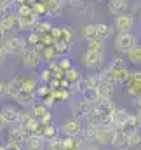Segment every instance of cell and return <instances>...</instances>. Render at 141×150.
Instances as JSON below:
<instances>
[{
  "instance_id": "46",
  "label": "cell",
  "mask_w": 141,
  "mask_h": 150,
  "mask_svg": "<svg viewBox=\"0 0 141 150\" xmlns=\"http://www.w3.org/2000/svg\"><path fill=\"white\" fill-rule=\"evenodd\" d=\"M117 67H125V59H124V54H117L111 61H110V68H117Z\"/></svg>"
},
{
  "instance_id": "29",
  "label": "cell",
  "mask_w": 141,
  "mask_h": 150,
  "mask_svg": "<svg viewBox=\"0 0 141 150\" xmlns=\"http://www.w3.org/2000/svg\"><path fill=\"white\" fill-rule=\"evenodd\" d=\"M140 120H138V117H136V113H129L127 115V119H125V122H124V127L122 129H125L127 133L129 131H133V129H140Z\"/></svg>"
},
{
  "instance_id": "31",
  "label": "cell",
  "mask_w": 141,
  "mask_h": 150,
  "mask_svg": "<svg viewBox=\"0 0 141 150\" xmlns=\"http://www.w3.org/2000/svg\"><path fill=\"white\" fill-rule=\"evenodd\" d=\"M52 96H54L56 101H68L71 98V93H70V89L56 87V89H52Z\"/></svg>"
},
{
  "instance_id": "9",
  "label": "cell",
  "mask_w": 141,
  "mask_h": 150,
  "mask_svg": "<svg viewBox=\"0 0 141 150\" xmlns=\"http://www.w3.org/2000/svg\"><path fill=\"white\" fill-rule=\"evenodd\" d=\"M94 91H96L98 100H108V98H111V96H113L115 84H113L111 80H108V79H99V82L96 84Z\"/></svg>"
},
{
  "instance_id": "32",
  "label": "cell",
  "mask_w": 141,
  "mask_h": 150,
  "mask_svg": "<svg viewBox=\"0 0 141 150\" xmlns=\"http://www.w3.org/2000/svg\"><path fill=\"white\" fill-rule=\"evenodd\" d=\"M54 59H58V54L54 51V45H45L44 51H42V61L44 63H51Z\"/></svg>"
},
{
  "instance_id": "61",
  "label": "cell",
  "mask_w": 141,
  "mask_h": 150,
  "mask_svg": "<svg viewBox=\"0 0 141 150\" xmlns=\"http://www.w3.org/2000/svg\"><path fill=\"white\" fill-rule=\"evenodd\" d=\"M70 2H73V4H77V2H80V0H70Z\"/></svg>"
},
{
  "instance_id": "53",
  "label": "cell",
  "mask_w": 141,
  "mask_h": 150,
  "mask_svg": "<svg viewBox=\"0 0 141 150\" xmlns=\"http://www.w3.org/2000/svg\"><path fill=\"white\" fill-rule=\"evenodd\" d=\"M14 0H0V9H12Z\"/></svg>"
},
{
  "instance_id": "1",
  "label": "cell",
  "mask_w": 141,
  "mask_h": 150,
  "mask_svg": "<svg viewBox=\"0 0 141 150\" xmlns=\"http://www.w3.org/2000/svg\"><path fill=\"white\" fill-rule=\"evenodd\" d=\"M113 44H115L117 52H120V54L125 56L127 51H131L134 45L140 44V38H138V35H134L133 32H117Z\"/></svg>"
},
{
  "instance_id": "52",
  "label": "cell",
  "mask_w": 141,
  "mask_h": 150,
  "mask_svg": "<svg viewBox=\"0 0 141 150\" xmlns=\"http://www.w3.org/2000/svg\"><path fill=\"white\" fill-rule=\"evenodd\" d=\"M28 47H32L35 52H38V54L42 56V51H44V47H45V45H44L42 42H37V44H33V45H28Z\"/></svg>"
},
{
  "instance_id": "49",
  "label": "cell",
  "mask_w": 141,
  "mask_h": 150,
  "mask_svg": "<svg viewBox=\"0 0 141 150\" xmlns=\"http://www.w3.org/2000/svg\"><path fill=\"white\" fill-rule=\"evenodd\" d=\"M47 145V149H51V150H61V138H52V140H49V142H45Z\"/></svg>"
},
{
  "instance_id": "36",
  "label": "cell",
  "mask_w": 141,
  "mask_h": 150,
  "mask_svg": "<svg viewBox=\"0 0 141 150\" xmlns=\"http://www.w3.org/2000/svg\"><path fill=\"white\" fill-rule=\"evenodd\" d=\"M51 26H52L51 21H47V19H38L32 30H35L38 33H45V32H51Z\"/></svg>"
},
{
  "instance_id": "37",
  "label": "cell",
  "mask_w": 141,
  "mask_h": 150,
  "mask_svg": "<svg viewBox=\"0 0 141 150\" xmlns=\"http://www.w3.org/2000/svg\"><path fill=\"white\" fill-rule=\"evenodd\" d=\"M82 80H84L85 89H94V87H96V84L99 82V75H98V74H89V75H85Z\"/></svg>"
},
{
  "instance_id": "25",
  "label": "cell",
  "mask_w": 141,
  "mask_h": 150,
  "mask_svg": "<svg viewBox=\"0 0 141 150\" xmlns=\"http://www.w3.org/2000/svg\"><path fill=\"white\" fill-rule=\"evenodd\" d=\"M38 77H21V82H19V89H25V91H30L35 94V89L38 86Z\"/></svg>"
},
{
  "instance_id": "30",
  "label": "cell",
  "mask_w": 141,
  "mask_h": 150,
  "mask_svg": "<svg viewBox=\"0 0 141 150\" xmlns=\"http://www.w3.org/2000/svg\"><path fill=\"white\" fill-rule=\"evenodd\" d=\"M70 47H71V44L70 42H66V40H63V38H59V40L54 42V51H56L58 56L68 54V52H70Z\"/></svg>"
},
{
  "instance_id": "58",
  "label": "cell",
  "mask_w": 141,
  "mask_h": 150,
  "mask_svg": "<svg viewBox=\"0 0 141 150\" xmlns=\"http://www.w3.org/2000/svg\"><path fill=\"white\" fill-rule=\"evenodd\" d=\"M2 145H4V140H2V136H0V150H2Z\"/></svg>"
},
{
  "instance_id": "34",
  "label": "cell",
  "mask_w": 141,
  "mask_h": 150,
  "mask_svg": "<svg viewBox=\"0 0 141 150\" xmlns=\"http://www.w3.org/2000/svg\"><path fill=\"white\" fill-rule=\"evenodd\" d=\"M94 35H96V25L87 23V25H84V26L80 28V37H82V38L89 40V38H92Z\"/></svg>"
},
{
  "instance_id": "45",
  "label": "cell",
  "mask_w": 141,
  "mask_h": 150,
  "mask_svg": "<svg viewBox=\"0 0 141 150\" xmlns=\"http://www.w3.org/2000/svg\"><path fill=\"white\" fill-rule=\"evenodd\" d=\"M51 79H52V70L49 67H45V68L40 70V74H38V80L40 82H49Z\"/></svg>"
},
{
  "instance_id": "2",
  "label": "cell",
  "mask_w": 141,
  "mask_h": 150,
  "mask_svg": "<svg viewBox=\"0 0 141 150\" xmlns=\"http://www.w3.org/2000/svg\"><path fill=\"white\" fill-rule=\"evenodd\" d=\"M136 26V16L129 11H124V12H118L115 14V19H113V28L117 32H133Z\"/></svg>"
},
{
  "instance_id": "64",
  "label": "cell",
  "mask_w": 141,
  "mask_h": 150,
  "mask_svg": "<svg viewBox=\"0 0 141 150\" xmlns=\"http://www.w3.org/2000/svg\"><path fill=\"white\" fill-rule=\"evenodd\" d=\"M63 2H66V0H63Z\"/></svg>"
},
{
  "instance_id": "13",
  "label": "cell",
  "mask_w": 141,
  "mask_h": 150,
  "mask_svg": "<svg viewBox=\"0 0 141 150\" xmlns=\"http://www.w3.org/2000/svg\"><path fill=\"white\" fill-rule=\"evenodd\" d=\"M37 96L33 93H30V91H25V89H19L18 91V94L14 96V101H16V105L18 107H21V108H30L33 103H35Z\"/></svg>"
},
{
  "instance_id": "55",
  "label": "cell",
  "mask_w": 141,
  "mask_h": 150,
  "mask_svg": "<svg viewBox=\"0 0 141 150\" xmlns=\"http://www.w3.org/2000/svg\"><path fill=\"white\" fill-rule=\"evenodd\" d=\"M2 96H5V82L0 80V98H2Z\"/></svg>"
},
{
  "instance_id": "5",
  "label": "cell",
  "mask_w": 141,
  "mask_h": 150,
  "mask_svg": "<svg viewBox=\"0 0 141 150\" xmlns=\"http://www.w3.org/2000/svg\"><path fill=\"white\" fill-rule=\"evenodd\" d=\"M80 63H82L87 70H98V68L103 65V54L85 49V51L80 54Z\"/></svg>"
},
{
  "instance_id": "6",
  "label": "cell",
  "mask_w": 141,
  "mask_h": 150,
  "mask_svg": "<svg viewBox=\"0 0 141 150\" xmlns=\"http://www.w3.org/2000/svg\"><path fill=\"white\" fill-rule=\"evenodd\" d=\"M0 28L4 30V33L12 32V30H18V32H19L18 14H16L14 9H9V11H5V12L0 14Z\"/></svg>"
},
{
  "instance_id": "19",
  "label": "cell",
  "mask_w": 141,
  "mask_h": 150,
  "mask_svg": "<svg viewBox=\"0 0 141 150\" xmlns=\"http://www.w3.org/2000/svg\"><path fill=\"white\" fill-rule=\"evenodd\" d=\"M111 147L117 149V150H125L127 149V131H125V129H117V127H115V136H113Z\"/></svg>"
},
{
  "instance_id": "48",
  "label": "cell",
  "mask_w": 141,
  "mask_h": 150,
  "mask_svg": "<svg viewBox=\"0 0 141 150\" xmlns=\"http://www.w3.org/2000/svg\"><path fill=\"white\" fill-rule=\"evenodd\" d=\"M40 42H42L44 45H54L56 38L52 37L51 32H45V33H40Z\"/></svg>"
},
{
  "instance_id": "21",
  "label": "cell",
  "mask_w": 141,
  "mask_h": 150,
  "mask_svg": "<svg viewBox=\"0 0 141 150\" xmlns=\"http://www.w3.org/2000/svg\"><path fill=\"white\" fill-rule=\"evenodd\" d=\"M127 115H129V112H127L124 107H118V105H117V108H115V112H113V127L122 129V127H124V122H125V119H127Z\"/></svg>"
},
{
  "instance_id": "12",
  "label": "cell",
  "mask_w": 141,
  "mask_h": 150,
  "mask_svg": "<svg viewBox=\"0 0 141 150\" xmlns=\"http://www.w3.org/2000/svg\"><path fill=\"white\" fill-rule=\"evenodd\" d=\"M0 113L4 115L7 124H18V120H19V107H16V105H11V103L2 105Z\"/></svg>"
},
{
  "instance_id": "59",
  "label": "cell",
  "mask_w": 141,
  "mask_h": 150,
  "mask_svg": "<svg viewBox=\"0 0 141 150\" xmlns=\"http://www.w3.org/2000/svg\"><path fill=\"white\" fill-rule=\"evenodd\" d=\"M2 35H4V30H2V28H0V38H2Z\"/></svg>"
},
{
  "instance_id": "27",
  "label": "cell",
  "mask_w": 141,
  "mask_h": 150,
  "mask_svg": "<svg viewBox=\"0 0 141 150\" xmlns=\"http://www.w3.org/2000/svg\"><path fill=\"white\" fill-rule=\"evenodd\" d=\"M47 11H49V16H59L63 12V7H65V2L63 0H47Z\"/></svg>"
},
{
  "instance_id": "3",
  "label": "cell",
  "mask_w": 141,
  "mask_h": 150,
  "mask_svg": "<svg viewBox=\"0 0 141 150\" xmlns=\"http://www.w3.org/2000/svg\"><path fill=\"white\" fill-rule=\"evenodd\" d=\"M113 136H115V127H113V126L96 124V129H94V142L99 145V149H101V147H111Z\"/></svg>"
},
{
  "instance_id": "20",
  "label": "cell",
  "mask_w": 141,
  "mask_h": 150,
  "mask_svg": "<svg viewBox=\"0 0 141 150\" xmlns=\"http://www.w3.org/2000/svg\"><path fill=\"white\" fill-rule=\"evenodd\" d=\"M19 82H21V75L9 79V82H5V96H9L11 100H14V96L19 91Z\"/></svg>"
},
{
  "instance_id": "23",
  "label": "cell",
  "mask_w": 141,
  "mask_h": 150,
  "mask_svg": "<svg viewBox=\"0 0 141 150\" xmlns=\"http://www.w3.org/2000/svg\"><path fill=\"white\" fill-rule=\"evenodd\" d=\"M127 149L140 150L141 149V131L140 129H133L127 133Z\"/></svg>"
},
{
  "instance_id": "38",
  "label": "cell",
  "mask_w": 141,
  "mask_h": 150,
  "mask_svg": "<svg viewBox=\"0 0 141 150\" xmlns=\"http://www.w3.org/2000/svg\"><path fill=\"white\" fill-rule=\"evenodd\" d=\"M61 38H63V40H66V42H70V44H73V40H75V30H73V26L63 25V30H61Z\"/></svg>"
},
{
  "instance_id": "44",
  "label": "cell",
  "mask_w": 141,
  "mask_h": 150,
  "mask_svg": "<svg viewBox=\"0 0 141 150\" xmlns=\"http://www.w3.org/2000/svg\"><path fill=\"white\" fill-rule=\"evenodd\" d=\"M25 40H26V45H33L37 42H40V33L35 30H28V35L25 37Z\"/></svg>"
},
{
  "instance_id": "62",
  "label": "cell",
  "mask_w": 141,
  "mask_h": 150,
  "mask_svg": "<svg viewBox=\"0 0 141 150\" xmlns=\"http://www.w3.org/2000/svg\"><path fill=\"white\" fill-rule=\"evenodd\" d=\"M38 2H47V0H38Z\"/></svg>"
},
{
  "instance_id": "57",
  "label": "cell",
  "mask_w": 141,
  "mask_h": 150,
  "mask_svg": "<svg viewBox=\"0 0 141 150\" xmlns=\"http://www.w3.org/2000/svg\"><path fill=\"white\" fill-rule=\"evenodd\" d=\"M136 117L140 120V126H141V108H136Z\"/></svg>"
},
{
  "instance_id": "26",
  "label": "cell",
  "mask_w": 141,
  "mask_h": 150,
  "mask_svg": "<svg viewBox=\"0 0 141 150\" xmlns=\"http://www.w3.org/2000/svg\"><path fill=\"white\" fill-rule=\"evenodd\" d=\"M28 136V133L19 126V124H16V127H12V129H9V133H7V138H11V140H16V142H19V143H23L25 142V138Z\"/></svg>"
},
{
  "instance_id": "39",
  "label": "cell",
  "mask_w": 141,
  "mask_h": 150,
  "mask_svg": "<svg viewBox=\"0 0 141 150\" xmlns=\"http://www.w3.org/2000/svg\"><path fill=\"white\" fill-rule=\"evenodd\" d=\"M21 149H25L23 143H19V142H16V140H11V138L4 140L2 150H21Z\"/></svg>"
},
{
  "instance_id": "42",
  "label": "cell",
  "mask_w": 141,
  "mask_h": 150,
  "mask_svg": "<svg viewBox=\"0 0 141 150\" xmlns=\"http://www.w3.org/2000/svg\"><path fill=\"white\" fill-rule=\"evenodd\" d=\"M58 65L66 72L68 68H71L73 67V61H71L70 56H66V54H63V56H58Z\"/></svg>"
},
{
  "instance_id": "10",
  "label": "cell",
  "mask_w": 141,
  "mask_h": 150,
  "mask_svg": "<svg viewBox=\"0 0 141 150\" xmlns=\"http://www.w3.org/2000/svg\"><path fill=\"white\" fill-rule=\"evenodd\" d=\"M124 86H125V93H127L129 96H136V94H140L141 93V70H134V72H131L129 79H127V82H125Z\"/></svg>"
},
{
  "instance_id": "11",
  "label": "cell",
  "mask_w": 141,
  "mask_h": 150,
  "mask_svg": "<svg viewBox=\"0 0 141 150\" xmlns=\"http://www.w3.org/2000/svg\"><path fill=\"white\" fill-rule=\"evenodd\" d=\"M30 110H32V113L35 115L40 122H44V124H49V122L52 120L51 108H49V107H45V105H44L42 101H38V100H37L32 107H30Z\"/></svg>"
},
{
  "instance_id": "4",
  "label": "cell",
  "mask_w": 141,
  "mask_h": 150,
  "mask_svg": "<svg viewBox=\"0 0 141 150\" xmlns=\"http://www.w3.org/2000/svg\"><path fill=\"white\" fill-rule=\"evenodd\" d=\"M19 56H21V65L25 70H37L42 63V56L35 52L32 47H26Z\"/></svg>"
},
{
  "instance_id": "33",
  "label": "cell",
  "mask_w": 141,
  "mask_h": 150,
  "mask_svg": "<svg viewBox=\"0 0 141 150\" xmlns=\"http://www.w3.org/2000/svg\"><path fill=\"white\" fill-rule=\"evenodd\" d=\"M111 32H113V28H111L108 23H98V25H96V35L101 37V38H105V40L111 35Z\"/></svg>"
},
{
  "instance_id": "40",
  "label": "cell",
  "mask_w": 141,
  "mask_h": 150,
  "mask_svg": "<svg viewBox=\"0 0 141 150\" xmlns=\"http://www.w3.org/2000/svg\"><path fill=\"white\" fill-rule=\"evenodd\" d=\"M58 136V129L49 122L47 126H45V129H44V134H42V138L45 140V142H49V140H52V138H56Z\"/></svg>"
},
{
  "instance_id": "43",
  "label": "cell",
  "mask_w": 141,
  "mask_h": 150,
  "mask_svg": "<svg viewBox=\"0 0 141 150\" xmlns=\"http://www.w3.org/2000/svg\"><path fill=\"white\" fill-rule=\"evenodd\" d=\"M65 77L71 82H75V80H78V79H82V74L78 72V68H75V67H71V68H68L66 72H65Z\"/></svg>"
},
{
  "instance_id": "28",
  "label": "cell",
  "mask_w": 141,
  "mask_h": 150,
  "mask_svg": "<svg viewBox=\"0 0 141 150\" xmlns=\"http://www.w3.org/2000/svg\"><path fill=\"white\" fill-rule=\"evenodd\" d=\"M37 124H38V119H37L33 113H30L23 122H19V126H21L26 133H33V129L37 127Z\"/></svg>"
},
{
  "instance_id": "54",
  "label": "cell",
  "mask_w": 141,
  "mask_h": 150,
  "mask_svg": "<svg viewBox=\"0 0 141 150\" xmlns=\"http://www.w3.org/2000/svg\"><path fill=\"white\" fill-rule=\"evenodd\" d=\"M133 103H134L136 108H141V93L136 94V96H133Z\"/></svg>"
},
{
  "instance_id": "50",
  "label": "cell",
  "mask_w": 141,
  "mask_h": 150,
  "mask_svg": "<svg viewBox=\"0 0 141 150\" xmlns=\"http://www.w3.org/2000/svg\"><path fill=\"white\" fill-rule=\"evenodd\" d=\"M61 30H63L61 25H52V26H51V33H52V37L56 38V40L61 38Z\"/></svg>"
},
{
  "instance_id": "8",
  "label": "cell",
  "mask_w": 141,
  "mask_h": 150,
  "mask_svg": "<svg viewBox=\"0 0 141 150\" xmlns=\"http://www.w3.org/2000/svg\"><path fill=\"white\" fill-rule=\"evenodd\" d=\"M84 120L82 119H78V117H71L68 120H65L63 122V126H61V131L65 133V134H68V136H80L82 134V131H84Z\"/></svg>"
},
{
  "instance_id": "47",
  "label": "cell",
  "mask_w": 141,
  "mask_h": 150,
  "mask_svg": "<svg viewBox=\"0 0 141 150\" xmlns=\"http://www.w3.org/2000/svg\"><path fill=\"white\" fill-rule=\"evenodd\" d=\"M38 101H42L45 107H49V108H52L54 105H56V100H54V96H52V91L49 93V94H45V96H42V98H38Z\"/></svg>"
},
{
  "instance_id": "63",
  "label": "cell",
  "mask_w": 141,
  "mask_h": 150,
  "mask_svg": "<svg viewBox=\"0 0 141 150\" xmlns=\"http://www.w3.org/2000/svg\"><path fill=\"white\" fill-rule=\"evenodd\" d=\"M87 2H94V0H87Z\"/></svg>"
},
{
  "instance_id": "60",
  "label": "cell",
  "mask_w": 141,
  "mask_h": 150,
  "mask_svg": "<svg viewBox=\"0 0 141 150\" xmlns=\"http://www.w3.org/2000/svg\"><path fill=\"white\" fill-rule=\"evenodd\" d=\"M26 2H28V4H33V2H35V0H26Z\"/></svg>"
},
{
  "instance_id": "56",
  "label": "cell",
  "mask_w": 141,
  "mask_h": 150,
  "mask_svg": "<svg viewBox=\"0 0 141 150\" xmlns=\"http://www.w3.org/2000/svg\"><path fill=\"white\" fill-rule=\"evenodd\" d=\"M5 126H7V122H5V119H4V115L0 113V131H2V129H4Z\"/></svg>"
},
{
  "instance_id": "16",
  "label": "cell",
  "mask_w": 141,
  "mask_h": 150,
  "mask_svg": "<svg viewBox=\"0 0 141 150\" xmlns=\"http://www.w3.org/2000/svg\"><path fill=\"white\" fill-rule=\"evenodd\" d=\"M40 18L37 16L35 12L32 14H23V16H18V25H19V32H28L35 26V23Z\"/></svg>"
},
{
  "instance_id": "14",
  "label": "cell",
  "mask_w": 141,
  "mask_h": 150,
  "mask_svg": "<svg viewBox=\"0 0 141 150\" xmlns=\"http://www.w3.org/2000/svg\"><path fill=\"white\" fill-rule=\"evenodd\" d=\"M91 101H87L84 96H80L73 105H71V115L73 117H78V119H84V115L87 113V110L91 108Z\"/></svg>"
},
{
  "instance_id": "35",
  "label": "cell",
  "mask_w": 141,
  "mask_h": 150,
  "mask_svg": "<svg viewBox=\"0 0 141 150\" xmlns=\"http://www.w3.org/2000/svg\"><path fill=\"white\" fill-rule=\"evenodd\" d=\"M32 7H33V12H35L38 18L49 16V11H47V4H45V2H38V0H35V2L32 4Z\"/></svg>"
},
{
  "instance_id": "15",
  "label": "cell",
  "mask_w": 141,
  "mask_h": 150,
  "mask_svg": "<svg viewBox=\"0 0 141 150\" xmlns=\"http://www.w3.org/2000/svg\"><path fill=\"white\" fill-rule=\"evenodd\" d=\"M23 147L28 150H42V149H45V140L42 136H38V134L28 133V136L23 142Z\"/></svg>"
},
{
  "instance_id": "51",
  "label": "cell",
  "mask_w": 141,
  "mask_h": 150,
  "mask_svg": "<svg viewBox=\"0 0 141 150\" xmlns=\"http://www.w3.org/2000/svg\"><path fill=\"white\" fill-rule=\"evenodd\" d=\"M7 56H9V52H7V49L4 47V44L0 42V65H2V63L7 59Z\"/></svg>"
},
{
  "instance_id": "24",
  "label": "cell",
  "mask_w": 141,
  "mask_h": 150,
  "mask_svg": "<svg viewBox=\"0 0 141 150\" xmlns=\"http://www.w3.org/2000/svg\"><path fill=\"white\" fill-rule=\"evenodd\" d=\"M125 58H127V61H129L131 65L141 67V44L134 45L131 51H127V52H125Z\"/></svg>"
},
{
  "instance_id": "17",
  "label": "cell",
  "mask_w": 141,
  "mask_h": 150,
  "mask_svg": "<svg viewBox=\"0 0 141 150\" xmlns=\"http://www.w3.org/2000/svg\"><path fill=\"white\" fill-rule=\"evenodd\" d=\"M131 75V70L127 67H117V68H111V80L115 86H124L127 82Z\"/></svg>"
},
{
  "instance_id": "7",
  "label": "cell",
  "mask_w": 141,
  "mask_h": 150,
  "mask_svg": "<svg viewBox=\"0 0 141 150\" xmlns=\"http://www.w3.org/2000/svg\"><path fill=\"white\" fill-rule=\"evenodd\" d=\"M4 47L7 49L9 54H21L28 45H26V40L19 35H12V37H7L5 40H2Z\"/></svg>"
},
{
  "instance_id": "41",
  "label": "cell",
  "mask_w": 141,
  "mask_h": 150,
  "mask_svg": "<svg viewBox=\"0 0 141 150\" xmlns=\"http://www.w3.org/2000/svg\"><path fill=\"white\" fill-rule=\"evenodd\" d=\"M52 89H51V86L47 84V82H38V86H37L35 89V96L37 98H42V96H45V94H49Z\"/></svg>"
},
{
  "instance_id": "18",
  "label": "cell",
  "mask_w": 141,
  "mask_h": 150,
  "mask_svg": "<svg viewBox=\"0 0 141 150\" xmlns=\"http://www.w3.org/2000/svg\"><path fill=\"white\" fill-rule=\"evenodd\" d=\"M129 5H131V0H108V12L111 16L118 14V12H124V11H129Z\"/></svg>"
},
{
  "instance_id": "22",
  "label": "cell",
  "mask_w": 141,
  "mask_h": 150,
  "mask_svg": "<svg viewBox=\"0 0 141 150\" xmlns=\"http://www.w3.org/2000/svg\"><path fill=\"white\" fill-rule=\"evenodd\" d=\"M87 49H89V51H94V52H99V54H105V49H106L105 38L94 35L92 38L87 40Z\"/></svg>"
}]
</instances>
